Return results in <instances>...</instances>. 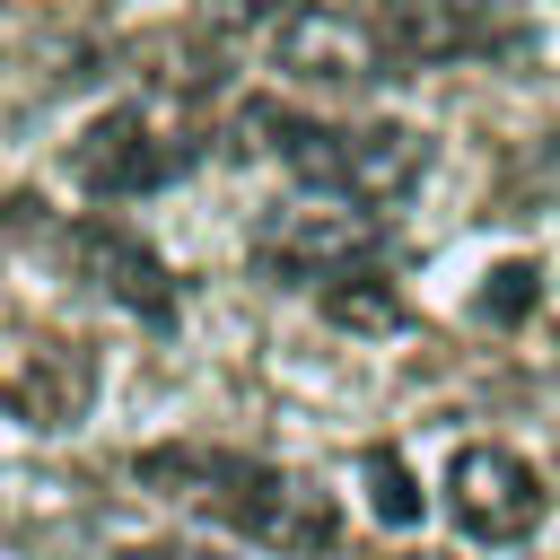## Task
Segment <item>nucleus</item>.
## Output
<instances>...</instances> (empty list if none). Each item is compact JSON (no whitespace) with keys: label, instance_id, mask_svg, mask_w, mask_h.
I'll return each mask as SVG.
<instances>
[{"label":"nucleus","instance_id":"11","mask_svg":"<svg viewBox=\"0 0 560 560\" xmlns=\"http://www.w3.org/2000/svg\"><path fill=\"white\" fill-rule=\"evenodd\" d=\"M368 508L385 525H420V481H411L402 446H368Z\"/></svg>","mask_w":560,"mask_h":560},{"label":"nucleus","instance_id":"10","mask_svg":"<svg viewBox=\"0 0 560 560\" xmlns=\"http://www.w3.org/2000/svg\"><path fill=\"white\" fill-rule=\"evenodd\" d=\"M9 402H18L35 429H61V420L88 402V359H61V350H44L26 376H9Z\"/></svg>","mask_w":560,"mask_h":560},{"label":"nucleus","instance_id":"15","mask_svg":"<svg viewBox=\"0 0 560 560\" xmlns=\"http://www.w3.org/2000/svg\"><path fill=\"white\" fill-rule=\"evenodd\" d=\"M411 560H429V551H411Z\"/></svg>","mask_w":560,"mask_h":560},{"label":"nucleus","instance_id":"1","mask_svg":"<svg viewBox=\"0 0 560 560\" xmlns=\"http://www.w3.org/2000/svg\"><path fill=\"white\" fill-rule=\"evenodd\" d=\"M131 481L149 490H175V499H201L219 525H236L245 542L280 551V560H306V551H332V499L254 464V455H219V446H149L131 455Z\"/></svg>","mask_w":560,"mask_h":560},{"label":"nucleus","instance_id":"2","mask_svg":"<svg viewBox=\"0 0 560 560\" xmlns=\"http://www.w3.org/2000/svg\"><path fill=\"white\" fill-rule=\"evenodd\" d=\"M254 131L298 184H315L332 201H359V210L402 201L429 166V140L402 131V122H315V114H289V105H254Z\"/></svg>","mask_w":560,"mask_h":560},{"label":"nucleus","instance_id":"3","mask_svg":"<svg viewBox=\"0 0 560 560\" xmlns=\"http://www.w3.org/2000/svg\"><path fill=\"white\" fill-rule=\"evenodd\" d=\"M446 508H455V525H464L472 542H525L551 499H542V472H534L525 455H508V446H455V464H446Z\"/></svg>","mask_w":560,"mask_h":560},{"label":"nucleus","instance_id":"9","mask_svg":"<svg viewBox=\"0 0 560 560\" xmlns=\"http://www.w3.org/2000/svg\"><path fill=\"white\" fill-rule=\"evenodd\" d=\"M324 324H332V332H394V324H402V289L359 262V271L324 280Z\"/></svg>","mask_w":560,"mask_h":560},{"label":"nucleus","instance_id":"14","mask_svg":"<svg viewBox=\"0 0 560 560\" xmlns=\"http://www.w3.org/2000/svg\"><path fill=\"white\" fill-rule=\"evenodd\" d=\"M149 560H175V551H149Z\"/></svg>","mask_w":560,"mask_h":560},{"label":"nucleus","instance_id":"5","mask_svg":"<svg viewBox=\"0 0 560 560\" xmlns=\"http://www.w3.org/2000/svg\"><path fill=\"white\" fill-rule=\"evenodd\" d=\"M184 158H192V149L158 140L140 105H105V114H96V122L70 140V175H79V192H96V201L158 192L166 175H184Z\"/></svg>","mask_w":560,"mask_h":560},{"label":"nucleus","instance_id":"13","mask_svg":"<svg viewBox=\"0 0 560 560\" xmlns=\"http://www.w3.org/2000/svg\"><path fill=\"white\" fill-rule=\"evenodd\" d=\"M210 18H219V26H254V18H271V26H280L289 9H280V0H210Z\"/></svg>","mask_w":560,"mask_h":560},{"label":"nucleus","instance_id":"4","mask_svg":"<svg viewBox=\"0 0 560 560\" xmlns=\"http://www.w3.org/2000/svg\"><path fill=\"white\" fill-rule=\"evenodd\" d=\"M271 61L306 88H359V79H385V44L368 26V9H332V0H306L271 26Z\"/></svg>","mask_w":560,"mask_h":560},{"label":"nucleus","instance_id":"12","mask_svg":"<svg viewBox=\"0 0 560 560\" xmlns=\"http://www.w3.org/2000/svg\"><path fill=\"white\" fill-rule=\"evenodd\" d=\"M534 298H542V271H534V262H499L490 289H481V315H490V324H525Z\"/></svg>","mask_w":560,"mask_h":560},{"label":"nucleus","instance_id":"7","mask_svg":"<svg viewBox=\"0 0 560 560\" xmlns=\"http://www.w3.org/2000/svg\"><path fill=\"white\" fill-rule=\"evenodd\" d=\"M61 254H70V271H79L96 298H114L122 315L175 324V280H166V262H158L131 228H114V219H70V228H61Z\"/></svg>","mask_w":560,"mask_h":560},{"label":"nucleus","instance_id":"8","mask_svg":"<svg viewBox=\"0 0 560 560\" xmlns=\"http://www.w3.org/2000/svg\"><path fill=\"white\" fill-rule=\"evenodd\" d=\"M368 26H376V44H385L394 70H438V61L490 52V35L516 44V26H490L464 0H368Z\"/></svg>","mask_w":560,"mask_h":560},{"label":"nucleus","instance_id":"6","mask_svg":"<svg viewBox=\"0 0 560 560\" xmlns=\"http://www.w3.org/2000/svg\"><path fill=\"white\" fill-rule=\"evenodd\" d=\"M376 254V219L359 210V201H324V210H289V219H271L262 236H254V262H262V280H341V271H359Z\"/></svg>","mask_w":560,"mask_h":560}]
</instances>
